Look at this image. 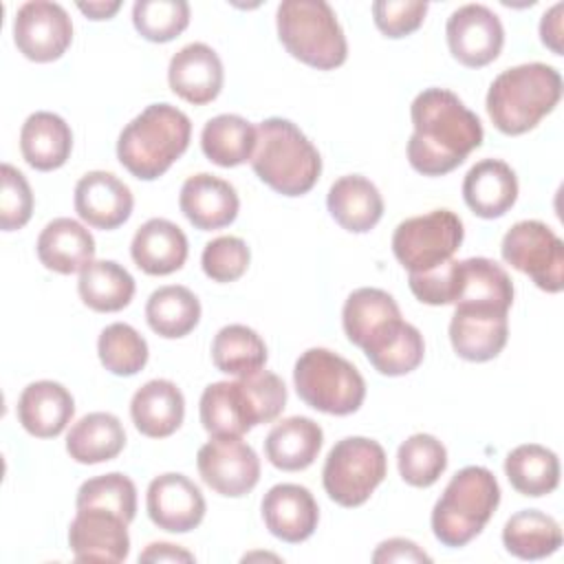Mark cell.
I'll list each match as a JSON object with an SVG mask.
<instances>
[{
    "mask_svg": "<svg viewBox=\"0 0 564 564\" xmlns=\"http://www.w3.org/2000/svg\"><path fill=\"white\" fill-rule=\"evenodd\" d=\"M410 117L414 132L408 141V161L423 176L456 170L485 137L478 115L447 88L421 90L410 106Z\"/></svg>",
    "mask_w": 564,
    "mask_h": 564,
    "instance_id": "obj_1",
    "label": "cell"
},
{
    "mask_svg": "<svg viewBox=\"0 0 564 564\" xmlns=\"http://www.w3.org/2000/svg\"><path fill=\"white\" fill-rule=\"evenodd\" d=\"M286 405L284 381L269 370H258L236 381L209 383L200 394V423L209 436L238 438L251 427L271 423Z\"/></svg>",
    "mask_w": 564,
    "mask_h": 564,
    "instance_id": "obj_2",
    "label": "cell"
},
{
    "mask_svg": "<svg viewBox=\"0 0 564 564\" xmlns=\"http://www.w3.org/2000/svg\"><path fill=\"white\" fill-rule=\"evenodd\" d=\"M192 137L189 117L172 104H150L117 139L119 163L141 181L163 176L187 150Z\"/></svg>",
    "mask_w": 564,
    "mask_h": 564,
    "instance_id": "obj_3",
    "label": "cell"
},
{
    "mask_svg": "<svg viewBox=\"0 0 564 564\" xmlns=\"http://www.w3.org/2000/svg\"><path fill=\"white\" fill-rule=\"evenodd\" d=\"M562 97L557 68L529 62L502 70L487 90V112L502 134H524L546 117Z\"/></svg>",
    "mask_w": 564,
    "mask_h": 564,
    "instance_id": "obj_4",
    "label": "cell"
},
{
    "mask_svg": "<svg viewBox=\"0 0 564 564\" xmlns=\"http://www.w3.org/2000/svg\"><path fill=\"white\" fill-rule=\"evenodd\" d=\"M256 176L282 196H302L322 174V159L308 137L289 119L269 117L258 123L251 156Z\"/></svg>",
    "mask_w": 564,
    "mask_h": 564,
    "instance_id": "obj_5",
    "label": "cell"
},
{
    "mask_svg": "<svg viewBox=\"0 0 564 564\" xmlns=\"http://www.w3.org/2000/svg\"><path fill=\"white\" fill-rule=\"evenodd\" d=\"M500 502L496 476L480 465L463 467L452 476L432 509V533L449 549L469 544L491 520Z\"/></svg>",
    "mask_w": 564,
    "mask_h": 564,
    "instance_id": "obj_6",
    "label": "cell"
},
{
    "mask_svg": "<svg viewBox=\"0 0 564 564\" xmlns=\"http://www.w3.org/2000/svg\"><path fill=\"white\" fill-rule=\"evenodd\" d=\"M278 37L300 62L330 70L346 62L348 44L333 7L324 0H284L275 13Z\"/></svg>",
    "mask_w": 564,
    "mask_h": 564,
    "instance_id": "obj_7",
    "label": "cell"
},
{
    "mask_svg": "<svg viewBox=\"0 0 564 564\" xmlns=\"http://www.w3.org/2000/svg\"><path fill=\"white\" fill-rule=\"evenodd\" d=\"M293 383L297 397L324 414H352L366 399V381L361 372L328 348L304 350L295 361Z\"/></svg>",
    "mask_w": 564,
    "mask_h": 564,
    "instance_id": "obj_8",
    "label": "cell"
},
{
    "mask_svg": "<svg viewBox=\"0 0 564 564\" xmlns=\"http://www.w3.org/2000/svg\"><path fill=\"white\" fill-rule=\"evenodd\" d=\"M388 474L383 447L366 436H346L333 445L322 469L330 500L341 507L364 505Z\"/></svg>",
    "mask_w": 564,
    "mask_h": 564,
    "instance_id": "obj_9",
    "label": "cell"
},
{
    "mask_svg": "<svg viewBox=\"0 0 564 564\" xmlns=\"http://www.w3.org/2000/svg\"><path fill=\"white\" fill-rule=\"evenodd\" d=\"M463 236V220L454 212L432 209L397 225L392 234V253L410 273H423L452 260Z\"/></svg>",
    "mask_w": 564,
    "mask_h": 564,
    "instance_id": "obj_10",
    "label": "cell"
},
{
    "mask_svg": "<svg viewBox=\"0 0 564 564\" xmlns=\"http://www.w3.org/2000/svg\"><path fill=\"white\" fill-rule=\"evenodd\" d=\"M502 260L529 275L538 289L560 293L564 286V242L542 220H520L502 238Z\"/></svg>",
    "mask_w": 564,
    "mask_h": 564,
    "instance_id": "obj_11",
    "label": "cell"
},
{
    "mask_svg": "<svg viewBox=\"0 0 564 564\" xmlns=\"http://www.w3.org/2000/svg\"><path fill=\"white\" fill-rule=\"evenodd\" d=\"M196 467L203 482L220 496L240 498L260 480V458L251 445L238 438L212 436L198 454Z\"/></svg>",
    "mask_w": 564,
    "mask_h": 564,
    "instance_id": "obj_12",
    "label": "cell"
},
{
    "mask_svg": "<svg viewBox=\"0 0 564 564\" xmlns=\"http://www.w3.org/2000/svg\"><path fill=\"white\" fill-rule=\"evenodd\" d=\"M18 51L31 62L59 59L73 42V22L66 9L48 0L24 2L13 18Z\"/></svg>",
    "mask_w": 564,
    "mask_h": 564,
    "instance_id": "obj_13",
    "label": "cell"
},
{
    "mask_svg": "<svg viewBox=\"0 0 564 564\" xmlns=\"http://www.w3.org/2000/svg\"><path fill=\"white\" fill-rule=\"evenodd\" d=\"M449 53L469 68H480L494 62L505 44L500 18L485 4H463L447 18L445 24Z\"/></svg>",
    "mask_w": 564,
    "mask_h": 564,
    "instance_id": "obj_14",
    "label": "cell"
},
{
    "mask_svg": "<svg viewBox=\"0 0 564 564\" xmlns=\"http://www.w3.org/2000/svg\"><path fill=\"white\" fill-rule=\"evenodd\" d=\"M449 319V341L454 352L467 361H489L498 357L509 337V311L491 304H454Z\"/></svg>",
    "mask_w": 564,
    "mask_h": 564,
    "instance_id": "obj_15",
    "label": "cell"
},
{
    "mask_svg": "<svg viewBox=\"0 0 564 564\" xmlns=\"http://www.w3.org/2000/svg\"><path fill=\"white\" fill-rule=\"evenodd\" d=\"M128 524L119 513L97 507L77 509L68 524V546L77 562H123L130 553Z\"/></svg>",
    "mask_w": 564,
    "mask_h": 564,
    "instance_id": "obj_16",
    "label": "cell"
},
{
    "mask_svg": "<svg viewBox=\"0 0 564 564\" xmlns=\"http://www.w3.org/2000/svg\"><path fill=\"white\" fill-rule=\"evenodd\" d=\"M145 509L150 520L170 533H187L205 518V498L194 480L183 474H161L148 485Z\"/></svg>",
    "mask_w": 564,
    "mask_h": 564,
    "instance_id": "obj_17",
    "label": "cell"
},
{
    "mask_svg": "<svg viewBox=\"0 0 564 564\" xmlns=\"http://www.w3.org/2000/svg\"><path fill=\"white\" fill-rule=\"evenodd\" d=\"M167 82L172 93L181 99L194 106H205L214 101L223 90V62L218 53L205 42L185 44L170 59Z\"/></svg>",
    "mask_w": 564,
    "mask_h": 564,
    "instance_id": "obj_18",
    "label": "cell"
},
{
    "mask_svg": "<svg viewBox=\"0 0 564 564\" xmlns=\"http://www.w3.org/2000/svg\"><path fill=\"white\" fill-rule=\"evenodd\" d=\"M134 207L130 187L112 172L93 170L84 174L75 185V212L95 229L121 227Z\"/></svg>",
    "mask_w": 564,
    "mask_h": 564,
    "instance_id": "obj_19",
    "label": "cell"
},
{
    "mask_svg": "<svg viewBox=\"0 0 564 564\" xmlns=\"http://www.w3.org/2000/svg\"><path fill=\"white\" fill-rule=\"evenodd\" d=\"M262 520L271 535L282 542L300 544L308 540L319 520V509L313 494L295 482L273 485L262 498Z\"/></svg>",
    "mask_w": 564,
    "mask_h": 564,
    "instance_id": "obj_20",
    "label": "cell"
},
{
    "mask_svg": "<svg viewBox=\"0 0 564 564\" xmlns=\"http://www.w3.org/2000/svg\"><path fill=\"white\" fill-rule=\"evenodd\" d=\"M183 216L200 231L223 229L231 225L240 209V198L231 183L200 172L189 176L178 194Z\"/></svg>",
    "mask_w": 564,
    "mask_h": 564,
    "instance_id": "obj_21",
    "label": "cell"
},
{
    "mask_svg": "<svg viewBox=\"0 0 564 564\" xmlns=\"http://www.w3.org/2000/svg\"><path fill=\"white\" fill-rule=\"evenodd\" d=\"M75 414L73 394L57 381H33L18 399V421L37 438L59 436Z\"/></svg>",
    "mask_w": 564,
    "mask_h": 564,
    "instance_id": "obj_22",
    "label": "cell"
},
{
    "mask_svg": "<svg viewBox=\"0 0 564 564\" xmlns=\"http://www.w3.org/2000/svg\"><path fill=\"white\" fill-rule=\"evenodd\" d=\"M463 198L476 216L500 218L518 198V176L505 161L482 159L465 174Z\"/></svg>",
    "mask_w": 564,
    "mask_h": 564,
    "instance_id": "obj_23",
    "label": "cell"
},
{
    "mask_svg": "<svg viewBox=\"0 0 564 564\" xmlns=\"http://www.w3.org/2000/svg\"><path fill=\"white\" fill-rule=\"evenodd\" d=\"M370 366L386 377H401L416 370L425 355V341L416 326L401 317L390 319L361 346Z\"/></svg>",
    "mask_w": 564,
    "mask_h": 564,
    "instance_id": "obj_24",
    "label": "cell"
},
{
    "mask_svg": "<svg viewBox=\"0 0 564 564\" xmlns=\"http://www.w3.org/2000/svg\"><path fill=\"white\" fill-rule=\"evenodd\" d=\"M187 236L167 218L145 220L130 245L134 264L148 275H167L178 271L187 260Z\"/></svg>",
    "mask_w": 564,
    "mask_h": 564,
    "instance_id": "obj_25",
    "label": "cell"
},
{
    "mask_svg": "<svg viewBox=\"0 0 564 564\" xmlns=\"http://www.w3.org/2000/svg\"><path fill=\"white\" fill-rule=\"evenodd\" d=\"M37 258L40 262L62 275L77 273L86 269L95 258L93 234L73 218H53L37 236Z\"/></svg>",
    "mask_w": 564,
    "mask_h": 564,
    "instance_id": "obj_26",
    "label": "cell"
},
{
    "mask_svg": "<svg viewBox=\"0 0 564 564\" xmlns=\"http://www.w3.org/2000/svg\"><path fill=\"white\" fill-rule=\"evenodd\" d=\"M130 416L134 427L150 438H165L174 434L185 419V399L170 379H152L143 383L130 401Z\"/></svg>",
    "mask_w": 564,
    "mask_h": 564,
    "instance_id": "obj_27",
    "label": "cell"
},
{
    "mask_svg": "<svg viewBox=\"0 0 564 564\" xmlns=\"http://www.w3.org/2000/svg\"><path fill=\"white\" fill-rule=\"evenodd\" d=\"M326 207L335 223L350 234L370 231L383 216V198L377 185L361 174L337 178L328 189Z\"/></svg>",
    "mask_w": 564,
    "mask_h": 564,
    "instance_id": "obj_28",
    "label": "cell"
},
{
    "mask_svg": "<svg viewBox=\"0 0 564 564\" xmlns=\"http://www.w3.org/2000/svg\"><path fill=\"white\" fill-rule=\"evenodd\" d=\"M73 150L70 126L55 112L37 110L26 117L20 130V152L40 172L62 167Z\"/></svg>",
    "mask_w": 564,
    "mask_h": 564,
    "instance_id": "obj_29",
    "label": "cell"
},
{
    "mask_svg": "<svg viewBox=\"0 0 564 564\" xmlns=\"http://www.w3.org/2000/svg\"><path fill=\"white\" fill-rule=\"evenodd\" d=\"M324 432L308 416H289L275 423L264 438L269 463L282 471H302L311 467L322 449Z\"/></svg>",
    "mask_w": 564,
    "mask_h": 564,
    "instance_id": "obj_30",
    "label": "cell"
},
{
    "mask_svg": "<svg viewBox=\"0 0 564 564\" xmlns=\"http://www.w3.org/2000/svg\"><path fill=\"white\" fill-rule=\"evenodd\" d=\"M126 447V430L110 412H90L82 416L66 436V452L82 465L112 460Z\"/></svg>",
    "mask_w": 564,
    "mask_h": 564,
    "instance_id": "obj_31",
    "label": "cell"
},
{
    "mask_svg": "<svg viewBox=\"0 0 564 564\" xmlns=\"http://www.w3.org/2000/svg\"><path fill=\"white\" fill-rule=\"evenodd\" d=\"M258 141V128L240 115H216L212 117L200 132L203 154L220 165L236 167L251 161Z\"/></svg>",
    "mask_w": 564,
    "mask_h": 564,
    "instance_id": "obj_32",
    "label": "cell"
},
{
    "mask_svg": "<svg viewBox=\"0 0 564 564\" xmlns=\"http://www.w3.org/2000/svg\"><path fill=\"white\" fill-rule=\"evenodd\" d=\"M77 291L88 308L115 313L132 302L134 278L115 260H93L79 271Z\"/></svg>",
    "mask_w": 564,
    "mask_h": 564,
    "instance_id": "obj_33",
    "label": "cell"
},
{
    "mask_svg": "<svg viewBox=\"0 0 564 564\" xmlns=\"http://www.w3.org/2000/svg\"><path fill=\"white\" fill-rule=\"evenodd\" d=\"M502 544L520 560H542L562 546V529L549 513L522 509L505 522Z\"/></svg>",
    "mask_w": 564,
    "mask_h": 564,
    "instance_id": "obj_34",
    "label": "cell"
},
{
    "mask_svg": "<svg viewBox=\"0 0 564 564\" xmlns=\"http://www.w3.org/2000/svg\"><path fill=\"white\" fill-rule=\"evenodd\" d=\"M145 319L156 335L178 339L196 328L200 319V302L187 286H159L145 302Z\"/></svg>",
    "mask_w": 564,
    "mask_h": 564,
    "instance_id": "obj_35",
    "label": "cell"
},
{
    "mask_svg": "<svg viewBox=\"0 0 564 564\" xmlns=\"http://www.w3.org/2000/svg\"><path fill=\"white\" fill-rule=\"evenodd\" d=\"M505 474L518 494L540 498L560 485V460L553 449L524 443L507 454Z\"/></svg>",
    "mask_w": 564,
    "mask_h": 564,
    "instance_id": "obj_36",
    "label": "cell"
},
{
    "mask_svg": "<svg viewBox=\"0 0 564 564\" xmlns=\"http://www.w3.org/2000/svg\"><path fill=\"white\" fill-rule=\"evenodd\" d=\"M397 317H401V311L394 297L388 291L375 286H361L352 291L341 308L344 333L348 341L359 348L368 341L372 333H377L383 324Z\"/></svg>",
    "mask_w": 564,
    "mask_h": 564,
    "instance_id": "obj_37",
    "label": "cell"
},
{
    "mask_svg": "<svg viewBox=\"0 0 564 564\" xmlns=\"http://www.w3.org/2000/svg\"><path fill=\"white\" fill-rule=\"evenodd\" d=\"M212 361L225 375L247 377L264 368L267 346L253 328L229 324L223 326L212 341Z\"/></svg>",
    "mask_w": 564,
    "mask_h": 564,
    "instance_id": "obj_38",
    "label": "cell"
},
{
    "mask_svg": "<svg viewBox=\"0 0 564 564\" xmlns=\"http://www.w3.org/2000/svg\"><path fill=\"white\" fill-rule=\"evenodd\" d=\"M397 465L408 485L432 487L447 467V449L436 436L419 432L399 445Z\"/></svg>",
    "mask_w": 564,
    "mask_h": 564,
    "instance_id": "obj_39",
    "label": "cell"
},
{
    "mask_svg": "<svg viewBox=\"0 0 564 564\" xmlns=\"http://www.w3.org/2000/svg\"><path fill=\"white\" fill-rule=\"evenodd\" d=\"M97 352L104 368L117 377H132L148 364V341L123 322L108 324L101 330Z\"/></svg>",
    "mask_w": 564,
    "mask_h": 564,
    "instance_id": "obj_40",
    "label": "cell"
},
{
    "mask_svg": "<svg viewBox=\"0 0 564 564\" xmlns=\"http://www.w3.org/2000/svg\"><path fill=\"white\" fill-rule=\"evenodd\" d=\"M132 24L148 42H170L189 24V4L185 0H137Z\"/></svg>",
    "mask_w": 564,
    "mask_h": 564,
    "instance_id": "obj_41",
    "label": "cell"
},
{
    "mask_svg": "<svg viewBox=\"0 0 564 564\" xmlns=\"http://www.w3.org/2000/svg\"><path fill=\"white\" fill-rule=\"evenodd\" d=\"M75 507L108 509L119 513L126 522H132L137 516V487L126 474L119 471L95 476L82 482Z\"/></svg>",
    "mask_w": 564,
    "mask_h": 564,
    "instance_id": "obj_42",
    "label": "cell"
},
{
    "mask_svg": "<svg viewBox=\"0 0 564 564\" xmlns=\"http://www.w3.org/2000/svg\"><path fill=\"white\" fill-rule=\"evenodd\" d=\"M249 260V247L238 236H218L209 240L200 256L203 271L214 282H236L247 271Z\"/></svg>",
    "mask_w": 564,
    "mask_h": 564,
    "instance_id": "obj_43",
    "label": "cell"
},
{
    "mask_svg": "<svg viewBox=\"0 0 564 564\" xmlns=\"http://www.w3.org/2000/svg\"><path fill=\"white\" fill-rule=\"evenodd\" d=\"M2 194H0V229H22L33 214V192L26 176L11 163H2Z\"/></svg>",
    "mask_w": 564,
    "mask_h": 564,
    "instance_id": "obj_44",
    "label": "cell"
},
{
    "mask_svg": "<svg viewBox=\"0 0 564 564\" xmlns=\"http://www.w3.org/2000/svg\"><path fill=\"white\" fill-rule=\"evenodd\" d=\"M427 13V2L421 0H377L372 20L386 37H405L414 33Z\"/></svg>",
    "mask_w": 564,
    "mask_h": 564,
    "instance_id": "obj_45",
    "label": "cell"
},
{
    "mask_svg": "<svg viewBox=\"0 0 564 564\" xmlns=\"http://www.w3.org/2000/svg\"><path fill=\"white\" fill-rule=\"evenodd\" d=\"M372 562H432V557L412 540L390 538L377 546V551L372 553Z\"/></svg>",
    "mask_w": 564,
    "mask_h": 564,
    "instance_id": "obj_46",
    "label": "cell"
},
{
    "mask_svg": "<svg viewBox=\"0 0 564 564\" xmlns=\"http://www.w3.org/2000/svg\"><path fill=\"white\" fill-rule=\"evenodd\" d=\"M562 2H555L540 20L542 44L549 46L555 55H562Z\"/></svg>",
    "mask_w": 564,
    "mask_h": 564,
    "instance_id": "obj_47",
    "label": "cell"
},
{
    "mask_svg": "<svg viewBox=\"0 0 564 564\" xmlns=\"http://www.w3.org/2000/svg\"><path fill=\"white\" fill-rule=\"evenodd\" d=\"M139 562H194V555L178 544L170 542H152L139 555Z\"/></svg>",
    "mask_w": 564,
    "mask_h": 564,
    "instance_id": "obj_48",
    "label": "cell"
},
{
    "mask_svg": "<svg viewBox=\"0 0 564 564\" xmlns=\"http://www.w3.org/2000/svg\"><path fill=\"white\" fill-rule=\"evenodd\" d=\"M77 7L90 20H108V18H112L119 11L121 2L119 0H115V2H79Z\"/></svg>",
    "mask_w": 564,
    "mask_h": 564,
    "instance_id": "obj_49",
    "label": "cell"
}]
</instances>
